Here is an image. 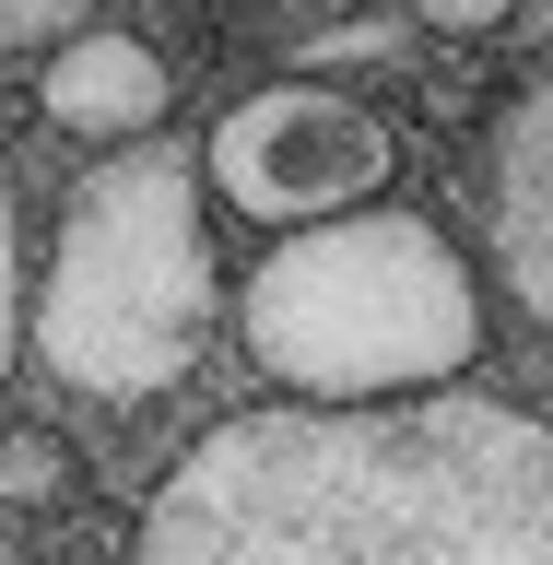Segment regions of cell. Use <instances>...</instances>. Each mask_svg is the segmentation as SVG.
<instances>
[{"label": "cell", "mask_w": 553, "mask_h": 565, "mask_svg": "<svg viewBox=\"0 0 553 565\" xmlns=\"http://www.w3.org/2000/svg\"><path fill=\"white\" fill-rule=\"evenodd\" d=\"M130 565H553V424L483 388L224 413L153 483Z\"/></svg>", "instance_id": "1"}, {"label": "cell", "mask_w": 553, "mask_h": 565, "mask_svg": "<svg viewBox=\"0 0 553 565\" xmlns=\"http://www.w3.org/2000/svg\"><path fill=\"white\" fill-rule=\"evenodd\" d=\"M247 365L295 388L307 413H389V401H448L459 365L483 353V282L424 212H353L318 236H283L236 295Z\"/></svg>", "instance_id": "2"}, {"label": "cell", "mask_w": 553, "mask_h": 565, "mask_svg": "<svg viewBox=\"0 0 553 565\" xmlns=\"http://www.w3.org/2000/svg\"><path fill=\"white\" fill-rule=\"evenodd\" d=\"M212 236H201V153L141 141L106 177H83V201L47 236L35 271L24 353L83 401H166L212 342Z\"/></svg>", "instance_id": "3"}, {"label": "cell", "mask_w": 553, "mask_h": 565, "mask_svg": "<svg viewBox=\"0 0 553 565\" xmlns=\"http://www.w3.org/2000/svg\"><path fill=\"white\" fill-rule=\"evenodd\" d=\"M389 177H401V141L342 83H259V95H236L201 130V189L236 224H272V247L377 212Z\"/></svg>", "instance_id": "4"}, {"label": "cell", "mask_w": 553, "mask_h": 565, "mask_svg": "<svg viewBox=\"0 0 553 565\" xmlns=\"http://www.w3.org/2000/svg\"><path fill=\"white\" fill-rule=\"evenodd\" d=\"M471 189H483V259L507 271V295L553 330V71H530L519 95L494 106L483 177H471Z\"/></svg>", "instance_id": "5"}, {"label": "cell", "mask_w": 553, "mask_h": 565, "mask_svg": "<svg viewBox=\"0 0 553 565\" xmlns=\"http://www.w3.org/2000/svg\"><path fill=\"white\" fill-rule=\"evenodd\" d=\"M166 106H177V71H166V47L141 24H106L95 12L71 47L35 60V118L71 130V141H153Z\"/></svg>", "instance_id": "6"}, {"label": "cell", "mask_w": 553, "mask_h": 565, "mask_svg": "<svg viewBox=\"0 0 553 565\" xmlns=\"http://www.w3.org/2000/svg\"><path fill=\"white\" fill-rule=\"evenodd\" d=\"M24 318H35V271H24V201H12V166H0V388L24 365Z\"/></svg>", "instance_id": "7"}, {"label": "cell", "mask_w": 553, "mask_h": 565, "mask_svg": "<svg viewBox=\"0 0 553 565\" xmlns=\"http://www.w3.org/2000/svg\"><path fill=\"white\" fill-rule=\"evenodd\" d=\"M83 24H95L83 0H12V12H0V47H35V60H47V47H71Z\"/></svg>", "instance_id": "8"}]
</instances>
